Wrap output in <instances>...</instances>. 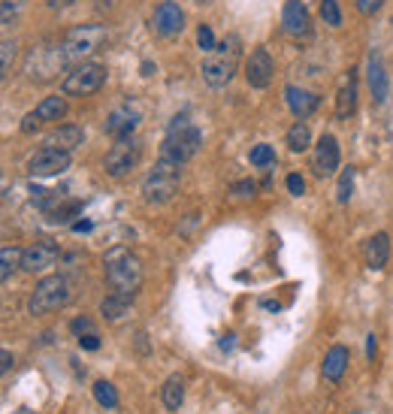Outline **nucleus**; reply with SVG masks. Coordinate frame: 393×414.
<instances>
[{
    "label": "nucleus",
    "instance_id": "obj_1",
    "mask_svg": "<svg viewBox=\"0 0 393 414\" xmlns=\"http://www.w3.org/2000/svg\"><path fill=\"white\" fill-rule=\"evenodd\" d=\"M103 266H106V285L112 287V294L118 296H127L133 300L142 287V266L124 245H115V248L106 251L103 257Z\"/></svg>",
    "mask_w": 393,
    "mask_h": 414
},
{
    "label": "nucleus",
    "instance_id": "obj_2",
    "mask_svg": "<svg viewBox=\"0 0 393 414\" xmlns=\"http://www.w3.org/2000/svg\"><path fill=\"white\" fill-rule=\"evenodd\" d=\"M239 61H242L239 36H233V34L224 36V40L206 55V61H203V79H206V85L209 88H224L227 82L236 76Z\"/></svg>",
    "mask_w": 393,
    "mask_h": 414
},
{
    "label": "nucleus",
    "instance_id": "obj_3",
    "mask_svg": "<svg viewBox=\"0 0 393 414\" xmlns=\"http://www.w3.org/2000/svg\"><path fill=\"white\" fill-rule=\"evenodd\" d=\"M200 145H203L200 130H196L194 124H188L185 115H176L170 130H166V140L161 145V157L172 160V164L181 166V164H188L196 151H200Z\"/></svg>",
    "mask_w": 393,
    "mask_h": 414
},
{
    "label": "nucleus",
    "instance_id": "obj_4",
    "mask_svg": "<svg viewBox=\"0 0 393 414\" xmlns=\"http://www.w3.org/2000/svg\"><path fill=\"white\" fill-rule=\"evenodd\" d=\"M179 164H172V160H157L155 170L146 175V182H142V197H146V203L151 206H164L170 203L172 197H176L179 190Z\"/></svg>",
    "mask_w": 393,
    "mask_h": 414
},
{
    "label": "nucleus",
    "instance_id": "obj_5",
    "mask_svg": "<svg viewBox=\"0 0 393 414\" xmlns=\"http://www.w3.org/2000/svg\"><path fill=\"white\" fill-rule=\"evenodd\" d=\"M103 43H106L103 25H82V28H73L70 34L64 36L60 52H64L67 64H82V61H88L97 49H103Z\"/></svg>",
    "mask_w": 393,
    "mask_h": 414
},
{
    "label": "nucleus",
    "instance_id": "obj_6",
    "mask_svg": "<svg viewBox=\"0 0 393 414\" xmlns=\"http://www.w3.org/2000/svg\"><path fill=\"white\" fill-rule=\"evenodd\" d=\"M67 300H70V281L64 275H45L34 287V294H30L27 309L30 314H49V312H58L60 305H67Z\"/></svg>",
    "mask_w": 393,
    "mask_h": 414
},
{
    "label": "nucleus",
    "instance_id": "obj_7",
    "mask_svg": "<svg viewBox=\"0 0 393 414\" xmlns=\"http://www.w3.org/2000/svg\"><path fill=\"white\" fill-rule=\"evenodd\" d=\"M103 82H106V67L94 64V61H82V64H76L73 70L64 76V94H70V97L94 94V91L103 88Z\"/></svg>",
    "mask_w": 393,
    "mask_h": 414
},
{
    "label": "nucleus",
    "instance_id": "obj_8",
    "mask_svg": "<svg viewBox=\"0 0 393 414\" xmlns=\"http://www.w3.org/2000/svg\"><path fill=\"white\" fill-rule=\"evenodd\" d=\"M64 170H70V151L49 149V145H43V149L27 160L30 179H49V175H60Z\"/></svg>",
    "mask_w": 393,
    "mask_h": 414
},
{
    "label": "nucleus",
    "instance_id": "obj_9",
    "mask_svg": "<svg viewBox=\"0 0 393 414\" xmlns=\"http://www.w3.org/2000/svg\"><path fill=\"white\" fill-rule=\"evenodd\" d=\"M136 160H139V145H136L131 136H124V140H118L109 149V155L103 160V170L109 175H115V179H121V175H127L133 170Z\"/></svg>",
    "mask_w": 393,
    "mask_h": 414
},
{
    "label": "nucleus",
    "instance_id": "obj_10",
    "mask_svg": "<svg viewBox=\"0 0 393 414\" xmlns=\"http://www.w3.org/2000/svg\"><path fill=\"white\" fill-rule=\"evenodd\" d=\"M339 160H342V151H339V140L330 133H324L315 145V157H312V170L317 179H327L339 170Z\"/></svg>",
    "mask_w": 393,
    "mask_h": 414
},
{
    "label": "nucleus",
    "instance_id": "obj_11",
    "mask_svg": "<svg viewBox=\"0 0 393 414\" xmlns=\"http://www.w3.org/2000/svg\"><path fill=\"white\" fill-rule=\"evenodd\" d=\"M272 73H276V64H272V55L267 49H254L245 61V79L251 88H269Z\"/></svg>",
    "mask_w": 393,
    "mask_h": 414
},
{
    "label": "nucleus",
    "instance_id": "obj_12",
    "mask_svg": "<svg viewBox=\"0 0 393 414\" xmlns=\"http://www.w3.org/2000/svg\"><path fill=\"white\" fill-rule=\"evenodd\" d=\"M151 25H155V30L161 36H176V34H181V28H185V12H181V6L176 0H164L155 10V15H151Z\"/></svg>",
    "mask_w": 393,
    "mask_h": 414
},
{
    "label": "nucleus",
    "instance_id": "obj_13",
    "mask_svg": "<svg viewBox=\"0 0 393 414\" xmlns=\"http://www.w3.org/2000/svg\"><path fill=\"white\" fill-rule=\"evenodd\" d=\"M60 64H67L60 45H58V49H36L34 55H30V64H27L30 79H43V82L52 79V76L60 70Z\"/></svg>",
    "mask_w": 393,
    "mask_h": 414
},
{
    "label": "nucleus",
    "instance_id": "obj_14",
    "mask_svg": "<svg viewBox=\"0 0 393 414\" xmlns=\"http://www.w3.org/2000/svg\"><path fill=\"white\" fill-rule=\"evenodd\" d=\"M58 248L52 242H34L30 248L21 251V270L25 272H43L49 266H55Z\"/></svg>",
    "mask_w": 393,
    "mask_h": 414
},
{
    "label": "nucleus",
    "instance_id": "obj_15",
    "mask_svg": "<svg viewBox=\"0 0 393 414\" xmlns=\"http://www.w3.org/2000/svg\"><path fill=\"white\" fill-rule=\"evenodd\" d=\"M354 109H357V76L354 70L342 73V79H339V91H336V118L345 121L351 118Z\"/></svg>",
    "mask_w": 393,
    "mask_h": 414
},
{
    "label": "nucleus",
    "instance_id": "obj_16",
    "mask_svg": "<svg viewBox=\"0 0 393 414\" xmlns=\"http://www.w3.org/2000/svg\"><path fill=\"white\" fill-rule=\"evenodd\" d=\"M136 124H139V109L131 103H124V106H118V109H112L109 112V118H106V130H109L115 140H124V136H131Z\"/></svg>",
    "mask_w": 393,
    "mask_h": 414
},
{
    "label": "nucleus",
    "instance_id": "obj_17",
    "mask_svg": "<svg viewBox=\"0 0 393 414\" xmlns=\"http://www.w3.org/2000/svg\"><path fill=\"white\" fill-rule=\"evenodd\" d=\"M366 79H369V88H372V97H375V103H384L388 100V70H384V58H381V52L372 49L369 52V61H366Z\"/></svg>",
    "mask_w": 393,
    "mask_h": 414
},
{
    "label": "nucleus",
    "instance_id": "obj_18",
    "mask_svg": "<svg viewBox=\"0 0 393 414\" xmlns=\"http://www.w3.org/2000/svg\"><path fill=\"white\" fill-rule=\"evenodd\" d=\"M284 30L291 36H306L308 30H312L308 10L300 3V0H287V3H284Z\"/></svg>",
    "mask_w": 393,
    "mask_h": 414
},
{
    "label": "nucleus",
    "instance_id": "obj_19",
    "mask_svg": "<svg viewBox=\"0 0 393 414\" xmlns=\"http://www.w3.org/2000/svg\"><path fill=\"white\" fill-rule=\"evenodd\" d=\"M82 140H85V130L82 127L60 124L58 130H52V133L45 136V145H49V149H60V151H73L82 145Z\"/></svg>",
    "mask_w": 393,
    "mask_h": 414
},
{
    "label": "nucleus",
    "instance_id": "obj_20",
    "mask_svg": "<svg viewBox=\"0 0 393 414\" xmlns=\"http://www.w3.org/2000/svg\"><path fill=\"white\" fill-rule=\"evenodd\" d=\"M284 97H287V106H291L293 115H300V118H306V115H312L317 109V94H312V91L306 88H297V85H287L284 88Z\"/></svg>",
    "mask_w": 393,
    "mask_h": 414
},
{
    "label": "nucleus",
    "instance_id": "obj_21",
    "mask_svg": "<svg viewBox=\"0 0 393 414\" xmlns=\"http://www.w3.org/2000/svg\"><path fill=\"white\" fill-rule=\"evenodd\" d=\"M348 360H351V354H348L345 345H333L327 351V357H324V378H327L330 384L342 381V375L348 369Z\"/></svg>",
    "mask_w": 393,
    "mask_h": 414
},
{
    "label": "nucleus",
    "instance_id": "obj_22",
    "mask_svg": "<svg viewBox=\"0 0 393 414\" xmlns=\"http://www.w3.org/2000/svg\"><path fill=\"white\" fill-rule=\"evenodd\" d=\"M390 260V236L388 233H375L366 242V263L369 270H384Z\"/></svg>",
    "mask_w": 393,
    "mask_h": 414
},
{
    "label": "nucleus",
    "instance_id": "obj_23",
    "mask_svg": "<svg viewBox=\"0 0 393 414\" xmlns=\"http://www.w3.org/2000/svg\"><path fill=\"white\" fill-rule=\"evenodd\" d=\"M161 400L166 405V411H179L185 402V378L181 375H170L161 387Z\"/></svg>",
    "mask_w": 393,
    "mask_h": 414
},
{
    "label": "nucleus",
    "instance_id": "obj_24",
    "mask_svg": "<svg viewBox=\"0 0 393 414\" xmlns=\"http://www.w3.org/2000/svg\"><path fill=\"white\" fill-rule=\"evenodd\" d=\"M34 115L40 121H60L67 115V100L64 97H45V100L34 109Z\"/></svg>",
    "mask_w": 393,
    "mask_h": 414
},
{
    "label": "nucleus",
    "instance_id": "obj_25",
    "mask_svg": "<svg viewBox=\"0 0 393 414\" xmlns=\"http://www.w3.org/2000/svg\"><path fill=\"white\" fill-rule=\"evenodd\" d=\"M127 312H131V300H127V296L109 294V296H106V300L100 303V314H103L106 320H121Z\"/></svg>",
    "mask_w": 393,
    "mask_h": 414
},
{
    "label": "nucleus",
    "instance_id": "obj_26",
    "mask_svg": "<svg viewBox=\"0 0 393 414\" xmlns=\"http://www.w3.org/2000/svg\"><path fill=\"white\" fill-rule=\"evenodd\" d=\"M308 145H312V130H308L306 121H297V124L287 130V149L300 155V151H306Z\"/></svg>",
    "mask_w": 393,
    "mask_h": 414
},
{
    "label": "nucleus",
    "instance_id": "obj_27",
    "mask_svg": "<svg viewBox=\"0 0 393 414\" xmlns=\"http://www.w3.org/2000/svg\"><path fill=\"white\" fill-rule=\"evenodd\" d=\"M19 266H21V248H15V245L0 248V285H3Z\"/></svg>",
    "mask_w": 393,
    "mask_h": 414
},
{
    "label": "nucleus",
    "instance_id": "obj_28",
    "mask_svg": "<svg viewBox=\"0 0 393 414\" xmlns=\"http://www.w3.org/2000/svg\"><path fill=\"white\" fill-rule=\"evenodd\" d=\"M94 400L103 405L106 411H115L118 408V390L109 384V381H97L94 384Z\"/></svg>",
    "mask_w": 393,
    "mask_h": 414
},
{
    "label": "nucleus",
    "instance_id": "obj_29",
    "mask_svg": "<svg viewBox=\"0 0 393 414\" xmlns=\"http://www.w3.org/2000/svg\"><path fill=\"white\" fill-rule=\"evenodd\" d=\"M354 179H357L354 166L342 170V175H339V188H336V200H339V203H348V200H351V194H354Z\"/></svg>",
    "mask_w": 393,
    "mask_h": 414
},
{
    "label": "nucleus",
    "instance_id": "obj_30",
    "mask_svg": "<svg viewBox=\"0 0 393 414\" xmlns=\"http://www.w3.org/2000/svg\"><path fill=\"white\" fill-rule=\"evenodd\" d=\"M248 160H251L254 166H272L276 164V151H272V145H254L251 149V155H248Z\"/></svg>",
    "mask_w": 393,
    "mask_h": 414
},
{
    "label": "nucleus",
    "instance_id": "obj_31",
    "mask_svg": "<svg viewBox=\"0 0 393 414\" xmlns=\"http://www.w3.org/2000/svg\"><path fill=\"white\" fill-rule=\"evenodd\" d=\"M321 19L327 21L330 28L342 25V10H339V0H321Z\"/></svg>",
    "mask_w": 393,
    "mask_h": 414
},
{
    "label": "nucleus",
    "instance_id": "obj_32",
    "mask_svg": "<svg viewBox=\"0 0 393 414\" xmlns=\"http://www.w3.org/2000/svg\"><path fill=\"white\" fill-rule=\"evenodd\" d=\"M15 52H19V45H15L12 40L0 43V79L10 73V67H12V61H15Z\"/></svg>",
    "mask_w": 393,
    "mask_h": 414
},
{
    "label": "nucleus",
    "instance_id": "obj_33",
    "mask_svg": "<svg viewBox=\"0 0 393 414\" xmlns=\"http://www.w3.org/2000/svg\"><path fill=\"white\" fill-rule=\"evenodd\" d=\"M21 12V0H0V25H12Z\"/></svg>",
    "mask_w": 393,
    "mask_h": 414
},
{
    "label": "nucleus",
    "instance_id": "obj_34",
    "mask_svg": "<svg viewBox=\"0 0 393 414\" xmlns=\"http://www.w3.org/2000/svg\"><path fill=\"white\" fill-rule=\"evenodd\" d=\"M196 43H200V49L206 52V55L218 45V43H215V34H212L209 25H200V30H196Z\"/></svg>",
    "mask_w": 393,
    "mask_h": 414
},
{
    "label": "nucleus",
    "instance_id": "obj_35",
    "mask_svg": "<svg viewBox=\"0 0 393 414\" xmlns=\"http://www.w3.org/2000/svg\"><path fill=\"white\" fill-rule=\"evenodd\" d=\"M287 190H291L293 197H302L306 194V179H302L300 173H291L287 175Z\"/></svg>",
    "mask_w": 393,
    "mask_h": 414
},
{
    "label": "nucleus",
    "instance_id": "obj_36",
    "mask_svg": "<svg viewBox=\"0 0 393 414\" xmlns=\"http://www.w3.org/2000/svg\"><path fill=\"white\" fill-rule=\"evenodd\" d=\"M70 329L76 336H85V333H94V320L91 318H76L73 324H70Z\"/></svg>",
    "mask_w": 393,
    "mask_h": 414
},
{
    "label": "nucleus",
    "instance_id": "obj_37",
    "mask_svg": "<svg viewBox=\"0 0 393 414\" xmlns=\"http://www.w3.org/2000/svg\"><path fill=\"white\" fill-rule=\"evenodd\" d=\"M381 3H384V0H357V10L363 15H375L378 10H381Z\"/></svg>",
    "mask_w": 393,
    "mask_h": 414
},
{
    "label": "nucleus",
    "instance_id": "obj_38",
    "mask_svg": "<svg viewBox=\"0 0 393 414\" xmlns=\"http://www.w3.org/2000/svg\"><path fill=\"white\" fill-rule=\"evenodd\" d=\"M79 345L85 351H97V348H100V336H97V333H85V336H79Z\"/></svg>",
    "mask_w": 393,
    "mask_h": 414
},
{
    "label": "nucleus",
    "instance_id": "obj_39",
    "mask_svg": "<svg viewBox=\"0 0 393 414\" xmlns=\"http://www.w3.org/2000/svg\"><path fill=\"white\" fill-rule=\"evenodd\" d=\"M233 194L236 197H251L254 194V182H236V185H233Z\"/></svg>",
    "mask_w": 393,
    "mask_h": 414
},
{
    "label": "nucleus",
    "instance_id": "obj_40",
    "mask_svg": "<svg viewBox=\"0 0 393 414\" xmlns=\"http://www.w3.org/2000/svg\"><path fill=\"white\" fill-rule=\"evenodd\" d=\"M40 124H43V121H40V118H36V115H34V112H30V115H27V118H25V121H21V133H34V130H36V127H40Z\"/></svg>",
    "mask_w": 393,
    "mask_h": 414
},
{
    "label": "nucleus",
    "instance_id": "obj_41",
    "mask_svg": "<svg viewBox=\"0 0 393 414\" xmlns=\"http://www.w3.org/2000/svg\"><path fill=\"white\" fill-rule=\"evenodd\" d=\"M12 363H15V360H12V354H10V351H3V348H0V375H6V372H10V369H12Z\"/></svg>",
    "mask_w": 393,
    "mask_h": 414
},
{
    "label": "nucleus",
    "instance_id": "obj_42",
    "mask_svg": "<svg viewBox=\"0 0 393 414\" xmlns=\"http://www.w3.org/2000/svg\"><path fill=\"white\" fill-rule=\"evenodd\" d=\"M233 348H236V336H224V339H221V351H233Z\"/></svg>",
    "mask_w": 393,
    "mask_h": 414
},
{
    "label": "nucleus",
    "instance_id": "obj_43",
    "mask_svg": "<svg viewBox=\"0 0 393 414\" xmlns=\"http://www.w3.org/2000/svg\"><path fill=\"white\" fill-rule=\"evenodd\" d=\"M375 342H378L375 336H366V357L369 360H375Z\"/></svg>",
    "mask_w": 393,
    "mask_h": 414
},
{
    "label": "nucleus",
    "instance_id": "obj_44",
    "mask_svg": "<svg viewBox=\"0 0 393 414\" xmlns=\"http://www.w3.org/2000/svg\"><path fill=\"white\" fill-rule=\"evenodd\" d=\"M91 227H94V224H91V221H76V224H73V230H76V233H88Z\"/></svg>",
    "mask_w": 393,
    "mask_h": 414
}]
</instances>
